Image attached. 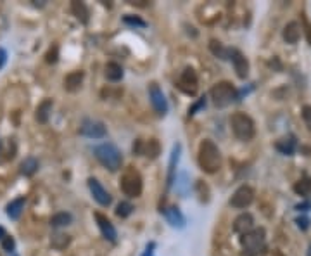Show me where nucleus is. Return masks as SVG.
I'll list each match as a JSON object with an SVG mask.
<instances>
[{
    "mask_svg": "<svg viewBox=\"0 0 311 256\" xmlns=\"http://www.w3.org/2000/svg\"><path fill=\"white\" fill-rule=\"evenodd\" d=\"M83 71H73V73H69L66 78H64V88H66L67 92H76L80 90V87H82L83 83Z\"/></svg>",
    "mask_w": 311,
    "mask_h": 256,
    "instance_id": "16",
    "label": "nucleus"
},
{
    "mask_svg": "<svg viewBox=\"0 0 311 256\" xmlns=\"http://www.w3.org/2000/svg\"><path fill=\"white\" fill-rule=\"evenodd\" d=\"M142 151H144V141H135V144H133V152L135 154H142Z\"/></svg>",
    "mask_w": 311,
    "mask_h": 256,
    "instance_id": "36",
    "label": "nucleus"
},
{
    "mask_svg": "<svg viewBox=\"0 0 311 256\" xmlns=\"http://www.w3.org/2000/svg\"><path fill=\"white\" fill-rule=\"evenodd\" d=\"M5 235H7V234H5V228H4V227H0V241H2V239H4Z\"/></svg>",
    "mask_w": 311,
    "mask_h": 256,
    "instance_id": "40",
    "label": "nucleus"
},
{
    "mask_svg": "<svg viewBox=\"0 0 311 256\" xmlns=\"http://www.w3.org/2000/svg\"><path fill=\"white\" fill-rule=\"evenodd\" d=\"M106 78L109 81H120L123 78V68L118 63H107L106 64Z\"/></svg>",
    "mask_w": 311,
    "mask_h": 256,
    "instance_id": "24",
    "label": "nucleus"
},
{
    "mask_svg": "<svg viewBox=\"0 0 311 256\" xmlns=\"http://www.w3.org/2000/svg\"><path fill=\"white\" fill-rule=\"evenodd\" d=\"M209 49H211V52L215 54L216 57H219V59H230V50L225 49L218 40H211V42H209Z\"/></svg>",
    "mask_w": 311,
    "mask_h": 256,
    "instance_id": "27",
    "label": "nucleus"
},
{
    "mask_svg": "<svg viewBox=\"0 0 311 256\" xmlns=\"http://www.w3.org/2000/svg\"><path fill=\"white\" fill-rule=\"evenodd\" d=\"M93 217H95L97 225H99V228H100V232H102L104 237H106L107 241H111V242H116V237H118L116 228H114V225L109 221V218L104 217L102 213H95Z\"/></svg>",
    "mask_w": 311,
    "mask_h": 256,
    "instance_id": "14",
    "label": "nucleus"
},
{
    "mask_svg": "<svg viewBox=\"0 0 311 256\" xmlns=\"http://www.w3.org/2000/svg\"><path fill=\"white\" fill-rule=\"evenodd\" d=\"M294 190H296V194H299V196H310L311 194V179H308V177H304V179H301L299 182L294 185Z\"/></svg>",
    "mask_w": 311,
    "mask_h": 256,
    "instance_id": "29",
    "label": "nucleus"
},
{
    "mask_svg": "<svg viewBox=\"0 0 311 256\" xmlns=\"http://www.w3.org/2000/svg\"><path fill=\"white\" fill-rule=\"evenodd\" d=\"M275 149L282 152V154H287V156L294 154V151H296V139H294V137L280 139V141H277Z\"/></svg>",
    "mask_w": 311,
    "mask_h": 256,
    "instance_id": "23",
    "label": "nucleus"
},
{
    "mask_svg": "<svg viewBox=\"0 0 311 256\" xmlns=\"http://www.w3.org/2000/svg\"><path fill=\"white\" fill-rule=\"evenodd\" d=\"M38 172V161L35 158H26L25 161L21 163V175L25 177H33Z\"/></svg>",
    "mask_w": 311,
    "mask_h": 256,
    "instance_id": "25",
    "label": "nucleus"
},
{
    "mask_svg": "<svg viewBox=\"0 0 311 256\" xmlns=\"http://www.w3.org/2000/svg\"><path fill=\"white\" fill-rule=\"evenodd\" d=\"M71 242V237L67 234H56L52 235V239H50V246H52L54 249H66L67 246H69Z\"/></svg>",
    "mask_w": 311,
    "mask_h": 256,
    "instance_id": "26",
    "label": "nucleus"
},
{
    "mask_svg": "<svg viewBox=\"0 0 311 256\" xmlns=\"http://www.w3.org/2000/svg\"><path fill=\"white\" fill-rule=\"evenodd\" d=\"M142 154L147 156L149 159H156L157 156L161 154V144L159 141H156V139H149L147 142H144V151Z\"/></svg>",
    "mask_w": 311,
    "mask_h": 256,
    "instance_id": "22",
    "label": "nucleus"
},
{
    "mask_svg": "<svg viewBox=\"0 0 311 256\" xmlns=\"http://www.w3.org/2000/svg\"><path fill=\"white\" fill-rule=\"evenodd\" d=\"M123 21L126 23V25H130V26H140V28H144V26H145L144 19L137 18V16H135V18H133V16H124Z\"/></svg>",
    "mask_w": 311,
    "mask_h": 256,
    "instance_id": "34",
    "label": "nucleus"
},
{
    "mask_svg": "<svg viewBox=\"0 0 311 256\" xmlns=\"http://www.w3.org/2000/svg\"><path fill=\"white\" fill-rule=\"evenodd\" d=\"M164 215H166V220L171 227H178V228L185 227V217L182 215V211L178 210L177 206L168 208V210L164 211Z\"/></svg>",
    "mask_w": 311,
    "mask_h": 256,
    "instance_id": "18",
    "label": "nucleus"
},
{
    "mask_svg": "<svg viewBox=\"0 0 311 256\" xmlns=\"http://www.w3.org/2000/svg\"><path fill=\"white\" fill-rule=\"evenodd\" d=\"M254 201V189L251 185H241L230 197V204L237 210H244Z\"/></svg>",
    "mask_w": 311,
    "mask_h": 256,
    "instance_id": "7",
    "label": "nucleus"
},
{
    "mask_svg": "<svg viewBox=\"0 0 311 256\" xmlns=\"http://www.w3.org/2000/svg\"><path fill=\"white\" fill-rule=\"evenodd\" d=\"M282 37H283V42H287L289 45H296L301 38V26L297 25L296 21L287 23L282 32Z\"/></svg>",
    "mask_w": 311,
    "mask_h": 256,
    "instance_id": "15",
    "label": "nucleus"
},
{
    "mask_svg": "<svg viewBox=\"0 0 311 256\" xmlns=\"http://www.w3.org/2000/svg\"><path fill=\"white\" fill-rule=\"evenodd\" d=\"M254 228V218L251 213H242L233 220V232L239 235H246Z\"/></svg>",
    "mask_w": 311,
    "mask_h": 256,
    "instance_id": "13",
    "label": "nucleus"
},
{
    "mask_svg": "<svg viewBox=\"0 0 311 256\" xmlns=\"http://www.w3.org/2000/svg\"><path fill=\"white\" fill-rule=\"evenodd\" d=\"M131 211H133V206H131V204L128 203V201H121V203L118 204V208H116V215H118L120 218L130 217Z\"/></svg>",
    "mask_w": 311,
    "mask_h": 256,
    "instance_id": "30",
    "label": "nucleus"
},
{
    "mask_svg": "<svg viewBox=\"0 0 311 256\" xmlns=\"http://www.w3.org/2000/svg\"><path fill=\"white\" fill-rule=\"evenodd\" d=\"M142 189H144V182H142L140 173L135 168H128L121 177V190L124 192V196L138 197L142 194Z\"/></svg>",
    "mask_w": 311,
    "mask_h": 256,
    "instance_id": "6",
    "label": "nucleus"
},
{
    "mask_svg": "<svg viewBox=\"0 0 311 256\" xmlns=\"http://www.w3.org/2000/svg\"><path fill=\"white\" fill-rule=\"evenodd\" d=\"M297 225H299V228L306 230L308 225H310V220H308V218H297Z\"/></svg>",
    "mask_w": 311,
    "mask_h": 256,
    "instance_id": "39",
    "label": "nucleus"
},
{
    "mask_svg": "<svg viewBox=\"0 0 311 256\" xmlns=\"http://www.w3.org/2000/svg\"><path fill=\"white\" fill-rule=\"evenodd\" d=\"M197 161L199 166L204 173H216L219 168H221V154H219L218 146L215 144L209 139H204L199 144V151H197Z\"/></svg>",
    "mask_w": 311,
    "mask_h": 256,
    "instance_id": "1",
    "label": "nucleus"
},
{
    "mask_svg": "<svg viewBox=\"0 0 311 256\" xmlns=\"http://www.w3.org/2000/svg\"><path fill=\"white\" fill-rule=\"evenodd\" d=\"M178 88H180L184 94L187 95H195L197 94V88H199V80H197V74L192 68H185L180 74V80H178Z\"/></svg>",
    "mask_w": 311,
    "mask_h": 256,
    "instance_id": "8",
    "label": "nucleus"
},
{
    "mask_svg": "<svg viewBox=\"0 0 311 256\" xmlns=\"http://www.w3.org/2000/svg\"><path fill=\"white\" fill-rule=\"evenodd\" d=\"M25 204H26V197H18V199L11 201V203L7 204V217L11 218V220H18L19 217H21L23 210H25Z\"/></svg>",
    "mask_w": 311,
    "mask_h": 256,
    "instance_id": "19",
    "label": "nucleus"
},
{
    "mask_svg": "<svg viewBox=\"0 0 311 256\" xmlns=\"http://www.w3.org/2000/svg\"><path fill=\"white\" fill-rule=\"evenodd\" d=\"M301 116H303V121H304V125H306V128L311 132V106H303Z\"/></svg>",
    "mask_w": 311,
    "mask_h": 256,
    "instance_id": "31",
    "label": "nucleus"
},
{
    "mask_svg": "<svg viewBox=\"0 0 311 256\" xmlns=\"http://www.w3.org/2000/svg\"><path fill=\"white\" fill-rule=\"evenodd\" d=\"M2 248L5 249V251L12 253L16 249V241L14 237H11V235H5L4 239H2Z\"/></svg>",
    "mask_w": 311,
    "mask_h": 256,
    "instance_id": "33",
    "label": "nucleus"
},
{
    "mask_svg": "<svg viewBox=\"0 0 311 256\" xmlns=\"http://www.w3.org/2000/svg\"><path fill=\"white\" fill-rule=\"evenodd\" d=\"M180 149L182 146L180 144H175L173 147V152H171V159H170V168H168V187L173 185L175 182V173H177V165H178V159H180Z\"/></svg>",
    "mask_w": 311,
    "mask_h": 256,
    "instance_id": "17",
    "label": "nucleus"
},
{
    "mask_svg": "<svg viewBox=\"0 0 311 256\" xmlns=\"http://www.w3.org/2000/svg\"><path fill=\"white\" fill-rule=\"evenodd\" d=\"M5 61H7V52H5V50L0 47V70L5 66Z\"/></svg>",
    "mask_w": 311,
    "mask_h": 256,
    "instance_id": "38",
    "label": "nucleus"
},
{
    "mask_svg": "<svg viewBox=\"0 0 311 256\" xmlns=\"http://www.w3.org/2000/svg\"><path fill=\"white\" fill-rule=\"evenodd\" d=\"M80 132L89 139H104L107 135L104 123L97 121V119H85L80 126Z\"/></svg>",
    "mask_w": 311,
    "mask_h": 256,
    "instance_id": "10",
    "label": "nucleus"
},
{
    "mask_svg": "<svg viewBox=\"0 0 311 256\" xmlns=\"http://www.w3.org/2000/svg\"><path fill=\"white\" fill-rule=\"evenodd\" d=\"M202 106H206V99H204V97H202L201 101H199L197 104L194 106V108H190V109H188V114H194V112L197 111L199 108H202Z\"/></svg>",
    "mask_w": 311,
    "mask_h": 256,
    "instance_id": "37",
    "label": "nucleus"
},
{
    "mask_svg": "<svg viewBox=\"0 0 311 256\" xmlns=\"http://www.w3.org/2000/svg\"><path fill=\"white\" fill-rule=\"evenodd\" d=\"M230 126H232L233 135L242 142L251 141L256 134L254 121L246 112H233L232 118H230Z\"/></svg>",
    "mask_w": 311,
    "mask_h": 256,
    "instance_id": "3",
    "label": "nucleus"
},
{
    "mask_svg": "<svg viewBox=\"0 0 311 256\" xmlns=\"http://www.w3.org/2000/svg\"><path fill=\"white\" fill-rule=\"evenodd\" d=\"M303 16V30H304V35H306V40H308V43H310V47H311V25H310V21L306 19V16L304 14H301Z\"/></svg>",
    "mask_w": 311,
    "mask_h": 256,
    "instance_id": "35",
    "label": "nucleus"
},
{
    "mask_svg": "<svg viewBox=\"0 0 311 256\" xmlns=\"http://www.w3.org/2000/svg\"><path fill=\"white\" fill-rule=\"evenodd\" d=\"M266 241V232L263 227L252 228L249 234L242 235L241 244H242V256H258L265 248Z\"/></svg>",
    "mask_w": 311,
    "mask_h": 256,
    "instance_id": "4",
    "label": "nucleus"
},
{
    "mask_svg": "<svg viewBox=\"0 0 311 256\" xmlns=\"http://www.w3.org/2000/svg\"><path fill=\"white\" fill-rule=\"evenodd\" d=\"M89 189H90V192H92L93 199H95L100 206H109V204L113 203L111 194L104 189L102 183H100L97 179H89Z\"/></svg>",
    "mask_w": 311,
    "mask_h": 256,
    "instance_id": "11",
    "label": "nucleus"
},
{
    "mask_svg": "<svg viewBox=\"0 0 311 256\" xmlns=\"http://www.w3.org/2000/svg\"><path fill=\"white\" fill-rule=\"evenodd\" d=\"M57 57H59V47L57 45H52L49 49V52H47V56H45V61L49 64H54V63H57Z\"/></svg>",
    "mask_w": 311,
    "mask_h": 256,
    "instance_id": "32",
    "label": "nucleus"
},
{
    "mask_svg": "<svg viewBox=\"0 0 311 256\" xmlns=\"http://www.w3.org/2000/svg\"><path fill=\"white\" fill-rule=\"evenodd\" d=\"M71 12H73V16L80 23H83V25L89 23L90 12H89V9H87V5L83 4V2H73V4H71Z\"/></svg>",
    "mask_w": 311,
    "mask_h": 256,
    "instance_id": "21",
    "label": "nucleus"
},
{
    "mask_svg": "<svg viewBox=\"0 0 311 256\" xmlns=\"http://www.w3.org/2000/svg\"><path fill=\"white\" fill-rule=\"evenodd\" d=\"M230 59H232L233 70H235L237 76L241 78V80H246L249 74V63L244 54H242L241 50H230Z\"/></svg>",
    "mask_w": 311,
    "mask_h": 256,
    "instance_id": "12",
    "label": "nucleus"
},
{
    "mask_svg": "<svg viewBox=\"0 0 311 256\" xmlns=\"http://www.w3.org/2000/svg\"><path fill=\"white\" fill-rule=\"evenodd\" d=\"M308 256H311V244H310V248H308Z\"/></svg>",
    "mask_w": 311,
    "mask_h": 256,
    "instance_id": "41",
    "label": "nucleus"
},
{
    "mask_svg": "<svg viewBox=\"0 0 311 256\" xmlns=\"http://www.w3.org/2000/svg\"><path fill=\"white\" fill-rule=\"evenodd\" d=\"M149 97H151V104L152 108H154V111L157 112V114H166L168 112V102H166V97H164L163 90L159 88V85L157 83H151L149 85Z\"/></svg>",
    "mask_w": 311,
    "mask_h": 256,
    "instance_id": "9",
    "label": "nucleus"
},
{
    "mask_svg": "<svg viewBox=\"0 0 311 256\" xmlns=\"http://www.w3.org/2000/svg\"><path fill=\"white\" fill-rule=\"evenodd\" d=\"M52 99H45V101L42 102V104H38V108H36V112H35V118L38 123H47L50 118V112H52Z\"/></svg>",
    "mask_w": 311,
    "mask_h": 256,
    "instance_id": "20",
    "label": "nucleus"
},
{
    "mask_svg": "<svg viewBox=\"0 0 311 256\" xmlns=\"http://www.w3.org/2000/svg\"><path fill=\"white\" fill-rule=\"evenodd\" d=\"M209 95H211V101L216 108H226L235 101L237 90L230 81H218L216 85H213Z\"/></svg>",
    "mask_w": 311,
    "mask_h": 256,
    "instance_id": "5",
    "label": "nucleus"
},
{
    "mask_svg": "<svg viewBox=\"0 0 311 256\" xmlns=\"http://www.w3.org/2000/svg\"><path fill=\"white\" fill-rule=\"evenodd\" d=\"M71 220H73V217H71L69 213H56L52 218H50V225L52 227H66V225L71 223Z\"/></svg>",
    "mask_w": 311,
    "mask_h": 256,
    "instance_id": "28",
    "label": "nucleus"
},
{
    "mask_svg": "<svg viewBox=\"0 0 311 256\" xmlns=\"http://www.w3.org/2000/svg\"><path fill=\"white\" fill-rule=\"evenodd\" d=\"M95 158L99 159V163L107 168L109 172H118L123 165V156H121L120 149L114 144H109V142H104V144L97 146L95 147Z\"/></svg>",
    "mask_w": 311,
    "mask_h": 256,
    "instance_id": "2",
    "label": "nucleus"
}]
</instances>
